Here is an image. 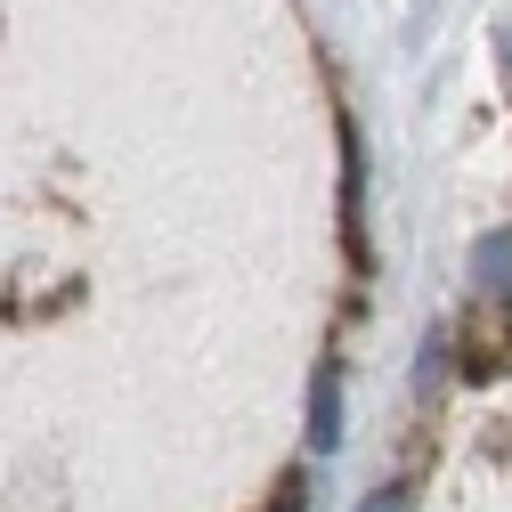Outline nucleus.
<instances>
[{"instance_id": "7ed1b4c3", "label": "nucleus", "mask_w": 512, "mask_h": 512, "mask_svg": "<svg viewBox=\"0 0 512 512\" xmlns=\"http://www.w3.org/2000/svg\"><path fill=\"white\" fill-rule=\"evenodd\" d=\"M358 512H415V488H374Z\"/></svg>"}, {"instance_id": "f257e3e1", "label": "nucleus", "mask_w": 512, "mask_h": 512, "mask_svg": "<svg viewBox=\"0 0 512 512\" xmlns=\"http://www.w3.org/2000/svg\"><path fill=\"white\" fill-rule=\"evenodd\" d=\"M309 447L317 456L342 447V374L334 366H317V382H309Z\"/></svg>"}, {"instance_id": "f03ea898", "label": "nucleus", "mask_w": 512, "mask_h": 512, "mask_svg": "<svg viewBox=\"0 0 512 512\" xmlns=\"http://www.w3.org/2000/svg\"><path fill=\"white\" fill-rule=\"evenodd\" d=\"M472 277H480V293L512 301V228H488V236L472 244Z\"/></svg>"}]
</instances>
